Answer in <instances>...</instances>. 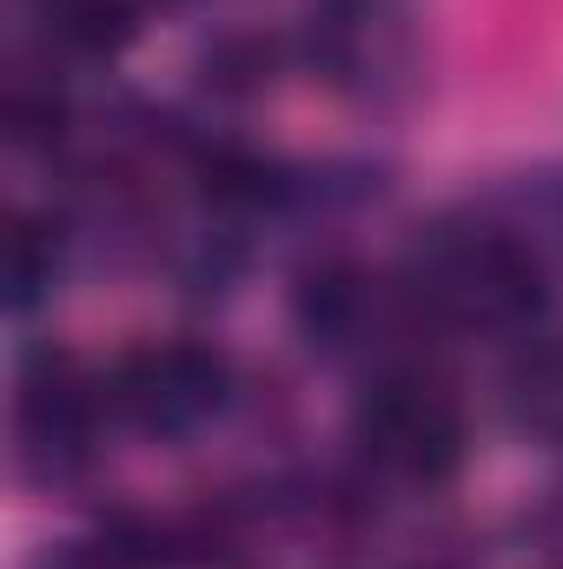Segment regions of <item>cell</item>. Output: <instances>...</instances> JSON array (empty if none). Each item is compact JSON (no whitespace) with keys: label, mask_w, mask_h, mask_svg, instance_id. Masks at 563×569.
<instances>
[{"label":"cell","mask_w":563,"mask_h":569,"mask_svg":"<svg viewBox=\"0 0 563 569\" xmlns=\"http://www.w3.org/2000/svg\"><path fill=\"white\" fill-rule=\"evenodd\" d=\"M418 291L457 325H517L537 311V259L504 232L437 239L418 266Z\"/></svg>","instance_id":"1"},{"label":"cell","mask_w":563,"mask_h":569,"mask_svg":"<svg viewBox=\"0 0 563 569\" xmlns=\"http://www.w3.org/2000/svg\"><path fill=\"white\" fill-rule=\"evenodd\" d=\"M358 443L385 463V470H398V477H444L451 463H457V450H464V418H457V405L437 391V385H424V378H385V385H372V398L358 405Z\"/></svg>","instance_id":"2"},{"label":"cell","mask_w":563,"mask_h":569,"mask_svg":"<svg viewBox=\"0 0 563 569\" xmlns=\"http://www.w3.org/2000/svg\"><path fill=\"white\" fill-rule=\"evenodd\" d=\"M107 391L134 425L186 430L226 398V358L206 345H146V351L120 358Z\"/></svg>","instance_id":"3"},{"label":"cell","mask_w":563,"mask_h":569,"mask_svg":"<svg viewBox=\"0 0 563 569\" xmlns=\"http://www.w3.org/2000/svg\"><path fill=\"white\" fill-rule=\"evenodd\" d=\"M312 60L338 87H372L405 60V20L392 0H318L312 7Z\"/></svg>","instance_id":"4"},{"label":"cell","mask_w":563,"mask_h":569,"mask_svg":"<svg viewBox=\"0 0 563 569\" xmlns=\"http://www.w3.org/2000/svg\"><path fill=\"white\" fill-rule=\"evenodd\" d=\"M47 33L80 53H113L134 40V0H40Z\"/></svg>","instance_id":"5"},{"label":"cell","mask_w":563,"mask_h":569,"mask_svg":"<svg viewBox=\"0 0 563 569\" xmlns=\"http://www.w3.org/2000/svg\"><path fill=\"white\" fill-rule=\"evenodd\" d=\"M517 418L537 430H563V345L537 351L517 371Z\"/></svg>","instance_id":"6"},{"label":"cell","mask_w":563,"mask_h":569,"mask_svg":"<svg viewBox=\"0 0 563 569\" xmlns=\"http://www.w3.org/2000/svg\"><path fill=\"white\" fill-rule=\"evenodd\" d=\"M53 279V246H40V226H13V305H27L40 284Z\"/></svg>","instance_id":"7"}]
</instances>
